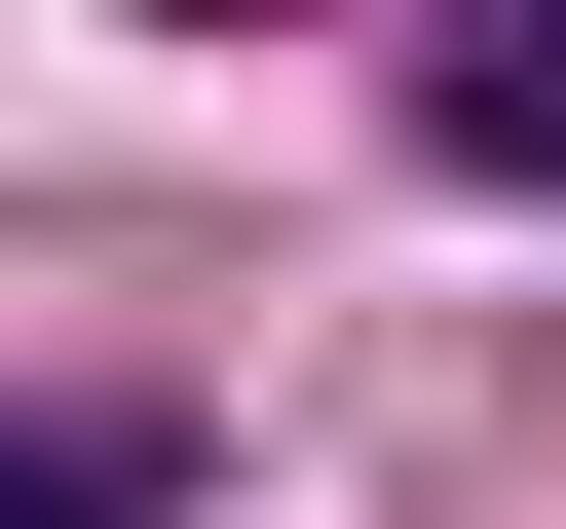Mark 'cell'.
<instances>
[{
	"label": "cell",
	"mask_w": 566,
	"mask_h": 529,
	"mask_svg": "<svg viewBox=\"0 0 566 529\" xmlns=\"http://www.w3.org/2000/svg\"><path fill=\"white\" fill-rule=\"evenodd\" d=\"M416 114H453V189H566V0H453Z\"/></svg>",
	"instance_id": "6da1fadb"
},
{
	"label": "cell",
	"mask_w": 566,
	"mask_h": 529,
	"mask_svg": "<svg viewBox=\"0 0 566 529\" xmlns=\"http://www.w3.org/2000/svg\"><path fill=\"white\" fill-rule=\"evenodd\" d=\"M0 529H151V454L114 416H0Z\"/></svg>",
	"instance_id": "7a4b0ae2"
}]
</instances>
